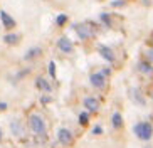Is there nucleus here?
Instances as JSON below:
<instances>
[{"label":"nucleus","mask_w":153,"mask_h":148,"mask_svg":"<svg viewBox=\"0 0 153 148\" xmlns=\"http://www.w3.org/2000/svg\"><path fill=\"white\" fill-rule=\"evenodd\" d=\"M138 69H140L141 72H145V74H148V72L153 71V67L150 66L148 62H140V64H138Z\"/></svg>","instance_id":"nucleus-16"},{"label":"nucleus","mask_w":153,"mask_h":148,"mask_svg":"<svg viewBox=\"0 0 153 148\" xmlns=\"http://www.w3.org/2000/svg\"><path fill=\"white\" fill-rule=\"evenodd\" d=\"M10 130H12L14 135H17V136H24V128H22V125H20L17 120L10 123Z\"/></svg>","instance_id":"nucleus-12"},{"label":"nucleus","mask_w":153,"mask_h":148,"mask_svg":"<svg viewBox=\"0 0 153 148\" xmlns=\"http://www.w3.org/2000/svg\"><path fill=\"white\" fill-rule=\"evenodd\" d=\"M74 30L77 32V36H79V39H91V37L94 36V30L91 29L89 24H76L74 25Z\"/></svg>","instance_id":"nucleus-3"},{"label":"nucleus","mask_w":153,"mask_h":148,"mask_svg":"<svg viewBox=\"0 0 153 148\" xmlns=\"http://www.w3.org/2000/svg\"><path fill=\"white\" fill-rule=\"evenodd\" d=\"M89 81H91V84L94 86V88H98V89H103L104 86H106V77H104L101 72H94V74H91Z\"/></svg>","instance_id":"nucleus-5"},{"label":"nucleus","mask_w":153,"mask_h":148,"mask_svg":"<svg viewBox=\"0 0 153 148\" xmlns=\"http://www.w3.org/2000/svg\"><path fill=\"white\" fill-rule=\"evenodd\" d=\"M148 59H150V61H153V49L148 51Z\"/></svg>","instance_id":"nucleus-25"},{"label":"nucleus","mask_w":153,"mask_h":148,"mask_svg":"<svg viewBox=\"0 0 153 148\" xmlns=\"http://www.w3.org/2000/svg\"><path fill=\"white\" fill-rule=\"evenodd\" d=\"M41 47H32L30 51H27V54H25V59L27 61H30V59H36L37 56H41Z\"/></svg>","instance_id":"nucleus-14"},{"label":"nucleus","mask_w":153,"mask_h":148,"mask_svg":"<svg viewBox=\"0 0 153 148\" xmlns=\"http://www.w3.org/2000/svg\"><path fill=\"white\" fill-rule=\"evenodd\" d=\"M113 5L114 7H120V5H123V0H116V2H113Z\"/></svg>","instance_id":"nucleus-23"},{"label":"nucleus","mask_w":153,"mask_h":148,"mask_svg":"<svg viewBox=\"0 0 153 148\" xmlns=\"http://www.w3.org/2000/svg\"><path fill=\"white\" fill-rule=\"evenodd\" d=\"M146 148H150V147H146Z\"/></svg>","instance_id":"nucleus-28"},{"label":"nucleus","mask_w":153,"mask_h":148,"mask_svg":"<svg viewBox=\"0 0 153 148\" xmlns=\"http://www.w3.org/2000/svg\"><path fill=\"white\" fill-rule=\"evenodd\" d=\"M111 123H113V126H114V128H121V126H123V116H121V113H113Z\"/></svg>","instance_id":"nucleus-13"},{"label":"nucleus","mask_w":153,"mask_h":148,"mask_svg":"<svg viewBox=\"0 0 153 148\" xmlns=\"http://www.w3.org/2000/svg\"><path fill=\"white\" fill-rule=\"evenodd\" d=\"M99 54H101L108 62H114V54H113V51L109 49V47H106V45H99Z\"/></svg>","instance_id":"nucleus-9"},{"label":"nucleus","mask_w":153,"mask_h":148,"mask_svg":"<svg viewBox=\"0 0 153 148\" xmlns=\"http://www.w3.org/2000/svg\"><path fill=\"white\" fill-rule=\"evenodd\" d=\"M101 20H103V22L106 24V25H111V19H109L108 13H103V15H101Z\"/></svg>","instance_id":"nucleus-20"},{"label":"nucleus","mask_w":153,"mask_h":148,"mask_svg":"<svg viewBox=\"0 0 153 148\" xmlns=\"http://www.w3.org/2000/svg\"><path fill=\"white\" fill-rule=\"evenodd\" d=\"M57 47H59V51L64 52V54L72 52V42L68 39V37H61V39L57 40Z\"/></svg>","instance_id":"nucleus-6"},{"label":"nucleus","mask_w":153,"mask_h":148,"mask_svg":"<svg viewBox=\"0 0 153 148\" xmlns=\"http://www.w3.org/2000/svg\"><path fill=\"white\" fill-rule=\"evenodd\" d=\"M41 101H42V103H49V101H51V98H49V96H42V98H41Z\"/></svg>","instance_id":"nucleus-22"},{"label":"nucleus","mask_w":153,"mask_h":148,"mask_svg":"<svg viewBox=\"0 0 153 148\" xmlns=\"http://www.w3.org/2000/svg\"><path fill=\"white\" fill-rule=\"evenodd\" d=\"M88 121H89L88 113H81V115H79V123H81L82 126H86V125H88Z\"/></svg>","instance_id":"nucleus-18"},{"label":"nucleus","mask_w":153,"mask_h":148,"mask_svg":"<svg viewBox=\"0 0 153 148\" xmlns=\"http://www.w3.org/2000/svg\"><path fill=\"white\" fill-rule=\"evenodd\" d=\"M152 99H153V91H152Z\"/></svg>","instance_id":"nucleus-27"},{"label":"nucleus","mask_w":153,"mask_h":148,"mask_svg":"<svg viewBox=\"0 0 153 148\" xmlns=\"http://www.w3.org/2000/svg\"><path fill=\"white\" fill-rule=\"evenodd\" d=\"M84 106H86V109H88V111H98V109H99V103H98V99L91 98V96L84 98Z\"/></svg>","instance_id":"nucleus-8"},{"label":"nucleus","mask_w":153,"mask_h":148,"mask_svg":"<svg viewBox=\"0 0 153 148\" xmlns=\"http://www.w3.org/2000/svg\"><path fill=\"white\" fill-rule=\"evenodd\" d=\"M36 86H37L41 91H45V93H49V91L52 89V86H51L49 83L44 79V77H37V79H36Z\"/></svg>","instance_id":"nucleus-11"},{"label":"nucleus","mask_w":153,"mask_h":148,"mask_svg":"<svg viewBox=\"0 0 153 148\" xmlns=\"http://www.w3.org/2000/svg\"><path fill=\"white\" fill-rule=\"evenodd\" d=\"M133 133H135L140 140L148 141L153 135V126L150 125V123H136V125L133 126Z\"/></svg>","instance_id":"nucleus-2"},{"label":"nucleus","mask_w":153,"mask_h":148,"mask_svg":"<svg viewBox=\"0 0 153 148\" xmlns=\"http://www.w3.org/2000/svg\"><path fill=\"white\" fill-rule=\"evenodd\" d=\"M130 94H131V99L135 101L136 104H140V106H145V98H143V94L140 93V89H131L130 91Z\"/></svg>","instance_id":"nucleus-10"},{"label":"nucleus","mask_w":153,"mask_h":148,"mask_svg":"<svg viewBox=\"0 0 153 148\" xmlns=\"http://www.w3.org/2000/svg\"><path fill=\"white\" fill-rule=\"evenodd\" d=\"M103 133V128H101V126H94V128H93V135H101Z\"/></svg>","instance_id":"nucleus-21"},{"label":"nucleus","mask_w":153,"mask_h":148,"mask_svg":"<svg viewBox=\"0 0 153 148\" xmlns=\"http://www.w3.org/2000/svg\"><path fill=\"white\" fill-rule=\"evenodd\" d=\"M57 140H59V143H62V145H71L72 143V133L68 128H61L57 131Z\"/></svg>","instance_id":"nucleus-4"},{"label":"nucleus","mask_w":153,"mask_h":148,"mask_svg":"<svg viewBox=\"0 0 153 148\" xmlns=\"http://www.w3.org/2000/svg\"><path fill=\"white\" fill-rule=\"evenodd\" d=\"M4 42H5V44H17V42H19V36H17V34H7V36L4 37Z\"/></svg>","instance_id":"nucleus-15"},{"label":"nucleus","mask_w":153,"mask_h":148,"mask_svg":"<svg viewBox=\"0 0 153 148\" xmlns=\"http://www.w3.org/2000/svg\"><path fill=\"white\" fill-rule=\"evenodd\" d=\"M66 22H68V15H64V13L57 15V19H56V24H57V25H64Z\"/></svg>","instance_id":"nucleus-17"},{"label":"nucleus","mask_w":153,"mask_h":148,"mask_svg":"<svg viewBox=\"0 0 153 148\" xmlns=\"http://www.w3.org/2000/svg\"><path fill=\"white\" fill-rule=\"evenodd\" d=\"M0 138H2V130H0Z\"/></svg>","instance_id":"nucleus-26"},{"label":"nucleus","mask_w":153,"mask_h":148,"mask_svg":"<svg viewBox=\"0 0 153 148\" xmlns=\"http://www.w3.org/2000/svg\"><path fill=\"white\" fill-rule=\"evenodd\" d=\"M49 74L52 77H56V64H54V61H51L49 62Z\"/></svg>","instance_id":"nucleus-19"},{"label":"nucleus","mask_w":153,"mask_h":148,"mask_svg":"<svg viewBox=\"0 0 153 148\" xmlns=\"http://www.w3.org/2000/svg\"><path fill=\"white\" fill-rule=\"evenodd\" d=\"M7 109V103H0V111H5Z\"/></svg>","instance_id":"nucleus-24"},{"label":"nucleus","mask_w":153,"mask_h":148,"mask_svg":"<svg viewBox=\"0 0 153 148\" xmlns=\"http://www.w3.org/2000/svg\"><path fill=\"white\" fill-rule=\"evenodd\" d=\"M0 19H2V24H4V27H7V29H14V27H15L14 17H10V15L5 12V10H0Z\"/></svg>","instance_id":"nucleus-7"},{"label":"nucleus","mask_w":153,"mask_h":148,"mask_svg":"<svg viewBox=\"0 0 153 148\" xmlns=\"http://www.w3.org/2000/svg\"><path fill=\"white\" fill-rule=\"evenodd\" d=\"M29 126H30V130L34 131L36 135H42L45 136V123L44 120L41 118V115H36V113H32L29 115Z\"/></svg>","instance_id":"nucleus-1"}]
</instances>
